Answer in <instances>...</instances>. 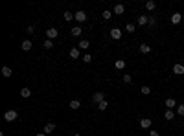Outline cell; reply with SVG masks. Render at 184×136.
<instances>
[{"label": "cell", "instance_id": "5bb4252c", "mask_svg": "<svg viewBox=\"0 0 184 136\" xmlns=\"http://www.w3.org/2000/svg\"><path fill=\"white\" fill-rule=\"evenodd\" d=\"M114 66H116V70H123V68H125V61H123V59H116Z\"/></svg>", "mask_w": 184, "mask_h": 136}, {"label": "cell", "instance_id": "f1b7e54d", "mask_svg": "<svg viewBox=\"0 0 184 136\" xmlns=\"http://www.w3.org/2000/svg\"><path fill=\"white\" fill-rule=\"evenodd\" d=\"M125 29H127L129 33H133V31L136 29V26H135V24H127V26H125Z\"/></svg>", "mask_w": 184, "mask_h": 136}, {"label": "cell", "instance_id": "7a4b0ae2", "mask_svg": "<svg viewBox=\"0 0 184 136\" xmlns=\"http://www.w3.org/2000/svg\"><path fill=\"white\" fill-rule=\"evenodd\" d=\"M57 35H59V29H57V28H50V29H46V39H50V41L57 39Z\"/></svg>", "mask_w": 184, "mask_h": 136}, {"label": "cell", "instance_id": "4fadbf2b", "mask_svg": "<svg viewBox=\"0 0 184 136\" xmlns=\"http://www.w3.org/2000/svg\"><path fill=\"white\" fill-rule=\"evenodd\" d=\"M63 18H64L66 22H70V21H74V18H76V15L70 13V11H64V13H63Z\"/></svg>", "mask_w": 184, "mask_h": 136}, {"label": "cell", "instance_id": "d590c367", "mask_svg": "<svg viewBox=\"0 0 184 136\" xmlns=\"http://www.w3.org/2000/svg\"><path fill=\"white\" fill-rule=\"evenodd\" d=\"M37 136H48V134H44V133H39V134H37Z\"/></svg>", "mask_w": 184, "mask_h": 136}, {"label": "cell", "instance_id": "7c38bea8", "mask_svg": "<svg viewBox=\"0 0 184 136\" xmlns=\"http://www.w3.org/2000/svg\"><path fill=\"white\" fill-rule=\"evenodd\" d=\"M31 46H33V44H31V41H28V39H26V41H22V44H21V48L24 50V52L31 50Z\"/></svg>", "mask_w": 184, "mask_h": 136}, {"label": "cell", "instance_id": "d6986e66", "mask_svg": "<svg viewBox=\"0 0 184 136\" xmlns=\"http://www.w3.org/2000/svg\"><path fill=\"white\" fill-rule=\"evenodd\" d=\"M21 96H22V98H24V99H26V98H29V96H31V90H29V88H26V87H24V88H21Z\"/></svg>", "mask_w": 184, "mask_h": 136}, {"label": "cell", "instance_id": "1f68e13d", "mask_svg": "<svg viewBox=\"0 0 184 136\" xmlns=\"http://www.w3.org/2000/svg\"><path fill=\"white\" fill-rule=\"evenodd\" d=\"M83 61H85V63H90V61H92V55L85 53V55H83Z\"/></svg>", "mask_w": 184, "mask_h": 136}, {"label": "cell", "instance_id": "5b68a950", "mask_svg": "<svg viewBox=\"0 0 184 136\" xmlns=\"http://www.w3.org/2000/svg\"><path fill=\"white\" fill-rule=\"evenodd\" d=\"M151 123H153L151 118H142L140 120V127L142 129H151Z\"/></svg>", "mask_w": 184, "mask_h": 136}, {"label": "cell", "instance_id": "7402d4cb", "mask_svg": "<svg viewBox=\"0 0 184 136\" xmlns=\"http://www.w3.org/2000/svg\"><path fill=\"white\" fill-rule=\"evenodd\" d=\"M164 118H166V120H170V122H171V120L175 118V112H173V110H166V112H164Z\"/></svg>", "mask_w": 184, "mask_h": 136}, {"label": "cell", "instance_id": "52a82bcc", "mask_svg": "<svg viewBox=\"0 0 184 136\" xmlns=\"http://www.w3.org/2000/svg\"><path fill=\"white\" fill-rule=\"evenodd\" d=\"M92 99H94V103H101V101H105V94H103V92H96L92 96Z\"/></svg>", "mask_w": 184, "mask_h": 136}, {"label": "cell", "instance_id": "ba28073f", "mask_svg": "<svg viewBox=\"0 0 184 136\" xmlns=\"http://www.w3.org/2000/svg\"><path fill=\"white\" fill-rule=\"evenodd\" d=\"M136 22H138V26H146V24H149V17L147 15H140Z\"/></svg>", "mask_w": 184, "mask_h": 136}, {"label": "cell", "instance_id": "8fae6325", "mask_svg": "<svg viewBox=\"0 0 184 136\" xmlns=\"http://www.w3.org/2000/svg\"><path fill=\"white\" fill-rule=\"evenodd\" d=\"M181 21H182V15L181 13H173L171 15V24H181Z\"/></svg>", "mask_w": 184, "mask_h": 136}, {"label": "cell", "instance_id": "e0dca14e", "mask_svg": "<svg viewBox=\"0 0 184 136\" xmlns=\"http://www.w3.org/2000/svg\"><path fill=\"white\" fill-rule=\"evenodd\" d=\"M79 107H81V101H79V99H72L70 101V109L72 110H77Z\"/></svg>", "mask_w": 184, "mask_h": 136}, {"label": "cell", "instance_id": "ffe728a7", "mask_svg": "<svg viewBox=\"0 0 184 136\" xmlns=\"http://www.w3.org/2000/svg\"><path fill=\"white\" fill-rule=\"evenodd\" d=\"M88 46H90V42H88V41H79L77 42V48L79 50H87Z\"/></svg>", "mask_w": 184, "mask_h": 136}, {"label": "cell", "instance_id": "8992f818", "mask_svg": "<svg viewBox=\"0 0 184 136\" xmlns=\"http://www.w3.org/2000/svg\"><path fill=\"white\" fill-rule=\"evenodd\" d=\"M173 74H175V75H182L184 74V64H173Z\"/></svg>", "mask_w": 184, "mask_h": 136}, {"label": "cell", "instance_id": "e575fe53", "mask_svg": "<svg viewBox=\"0 0 184 136\" xmlns=\"http://www.w3.org/2000/svg\"><path fill=\"white\" fill-rule=\"evenodd\" d=\"M149 136H158V131H149Z\"/></svg>", "mask_w": 184, "mask_h": 136}, {"label": "cell", "instance_id": "d4e9b609", "mask_svg": "<svg viewBox=\"0 0 184 136\" xmlns=\"http://www.w3.org/2000/svg\"><path fill=\"white\" fill-rule=\"evenodd\" d=\"M101 17H103V18H105V21H109V18H111V17H112V11H111V9H105V11H103V13H101Z\"/></svg>", "mask_w": 184, "mask_h": 136}, {"label": "cell", "instance_id": "f546056e", "mask_svg": "<svg viewBox=\"0 0 184 136\" xmlns=\"http://www.w3.org/2000/svg\"><path fill=\"white\" fill-rule=\"evenodd\" d=\"M107 105H109L107 101H101V103H98V109H99V110H105V109H107Z\"/></svg>", "mask_w": 184, "mask_h": 136}, {"label": "cell", "instance_id": "3957f363", "mask_svg": "<svg viewBox=\"0 0 184 136\" xmlns=\"http://www.w3.org/2000/svg\"><path fill=\"white\" fill-rule=\"evenodd\" d=\"M109 35L114 39V41H120L122 39V29H118V28H112L111 31H109Z\"/></svg>", "mask_w": 184, "mask_h": 136}, {"label": "cell", "instance_id": "30bf717a", "mask_svg": "<svg viewBox=\"0 0 184 136\" xmlns=\"http://www.w3.org/2000/svg\"><path fill=\"white\" fill-rule=\"evenodd\" d=\"M53 131H55V125H53V123H46V125H44V129H42V133L44 134H50V133H53Z\"/></svg>", "mask_w": 184, "mask_h": 136}, {"label": "cell", "instance_id": "4dcf8cb0", "mask_svg": "<svg viewBox=\"0 0 184 136\" xmlns=\"http://www.w3.org/2000/svg\"><path fill=\"white\" fill-rule=\"evenodd\" d=\"M131 81H133L131 75H129V74H123V83H131Z\"/></svg>", "mask_w": 184, "mask_h": 136}, {"label": "cell", "instance_id": "8d00e7d4", "mask_svg": "<svg viewBox=\"0 0 184 136\" xmlns=\"http://www.w3.org/2000/svg\"><path fill=\"white\" fill-rule=\"evenodd\" d=\"M74 136H81V134H77V133H76V134H74Z\"/></svg>", "mask_w": 184, "mask_h": 136}, {"label": "cell", "instance_id": "277c9868", "mask_svg": "<svg viewBox=\"0 0 184 136\" xmlns=\"http://www.w3.org/2000/svg\"><path fill=\"white\" fill-rule=\"evenodd\" d=\"M164 105H166V109L168 110H173V107H177V101L173 98H168L166 101H164Z\"/></svg>", "mask_w": 184, "mask_h": 136}, {"label": "cell", "instance_id": "44dd1931", "mask_svg": "<svg viewBox=\"0 0 184 136\" xmlns=\"http://www.w3.org/2000/svg\"><path fill=\"white\" fill-rule=\"evenodd\" d=\"M81 31H83L81 26H74V28H72V35H74V37H79V35H81Z\"/></svg>", "mask_w": 184, "mask_h": 136}, {"label": "cell", "instance_id": "836d02e7", "mask_svg": "<svg viewBox=\"0 0 184 136\" xmlns=\"http://www.w3.org/2000/svg\"><path fill=\"white\" fill-rule=\"evenodd\" d=\"M26 31H28V33H33V31H35V28H33V26H28Z\"/></svg>", "mask_w": 184, "mask_h": 136}, {"label": "cell", "instance_id": "d6a6232c", "mask_svg": "<svg viewBox=\"0 0 184 136\" xmlns=\"http://www.w3.org/2000/svg\"><path fill=\"white\" fill-rule=\"evenodd\" d=\"M157 24V17H149V26H155Z\"/></svg>", "mask_w": 184, "mask_h": 136}, {"label": "cell", "instance_id": "cb8c5ba5", "mask_svg": "<svg viewBox=\"0 0 184 136\" xmlns=\"http://www.w3.org/2000/svg\"><path fill=\"white\" fill-rule=\"evenodd\" d=\"M155 8H157V4L153 2V0H149V2H146V9H147V11H153Z\"/></svg>", "mask_w": 184, "mask_h": 136}, {"label": "cell", "instance_id": "484cf974", "mask_svg": "<svg viewBox=\"0 0 184 136\" xmlns=\"http://www.w3.org/2000/svg\"><path fill=\"white\" fill-rule=\"evenodd\" d=\"M140 92H142L144 96H149V94H151V88H149V87H146V85H144V87L140 88Z\"/></svg>", "mask_w": 184, "mask_h": 136}, {"label": "cell", "instance_id": "ac0fdd59", "mask_svg": "<svg viewBox=\"0 0 184 136\" xmlns=\"http://www.w3.org/2000/svg\"><path fill=\"white\" fill-rule=\"evenodd\" d=\"M123 11H125V8H123V4H116V6H114V13H116V15H122Z\"/></svg>", "mask_w": 184, "mask_h": 136}, {"label": "cell", "instance_id": "83f0119b", "mask_svg": "<svg viewBox=\"0 0 184 136\" xmlns=\"http://www.w3.org/2000/svg\"><path fill=\"white\" fill-rule=\"evenodd\" d=\"M177 114H179V116H184V103L177 105Z\"/></svg>", "mask_w": 184, "mask_h": 136}, {"label": "cell", "instance_id": "603a6c76", "mask_svg": "<svg viewBox=\"0 0 184 136\" xmlns=\"http://www.w3.org/2000/svg\"><path fill=\"white\" fill-rule=\"evenodd\" d=\"M70 57L72 59H79V48H72L70 50Z\"/></svg>", "mask_w": 184, "mask_h": 136}, {"label": "cell", "instance_id": "9a60e30c", "mask_svg": "<svg viewBox=\"0 0 184 136\" xmlns=\"http://www.w3.org/2000/svg\"><path fill=\"white\" fill-rule=\"evenodd\" d=\"M138 50H140L142 53H151V46H149V44H140Z\"/></svg>", "mask_w": 184, "mask_h": 136}, {"label": "cell", "instance_id": "2e32d148", "mask_svg": "<svg viewBox=\"0 0 184 136\" xmlns=\"http://www.w3.org/2000/svg\"><path fill=\"white\" fill-rule=\"evenodd\" d=\"M2 75H4V77H11V75H13L11 68H9V66H2Z\"/></svg>", "mask_w": 184, "mask_h": 136}, {"label": "cell", "instance_id": "4316f807", "mask_svg": "<svg viewBox=\"0 0 184 136\" xmlns=\"http://www.w3.org/2000/svg\"><path fill=\"white\" fill-rule=\"evenodd\" d=\"M42 46H44V48H46V50H50V48H52V46H53V41H50V39H46V41H44V42H42Z\"/></svg>", "mask_w": 184, "mask_h": 136}, {"label": "cell", "instance_id": "6da1fadb", "mask_svg": "<svg viewBox=\"0 0 184 136\" xmlns=\"http://www.w3.org/2000/svg\"><path fill=\"white\" fill-rule=\"evenodd\" d=\"M17 118H18V112H17V110H8V112L4 114V120H6V122H15Z\"/></svg>", "mask_w": 184, "mask_h": 136}, {"label": "cell", "instance_id": "9c48e42d", "mask_svg": "<svg viewBox=\"0 0 184 136\" xmlns=\"http://www.w3.org/2000/svg\"><path fill=\"white\" fill-rule=\"evenodd\" d=\"M74 15H76V21L77 22H85L87 21V13L85 11H77V13H74Z\"/></svg>", "mask_w": 184, "mask_h": 136}]
</instances>
